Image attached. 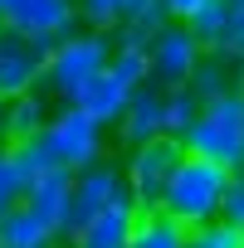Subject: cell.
<instances>
[{"mask_svg":"<svg viewBox=\"0 0 244 248\" xmlns=\"http://www.w3.org/2000/svg\"><path fill=\"white\" fill-rule=\"evenodd\" d=\"M181 146L191 156H205V161L234 170L244 161V88H229V93L200 102L191 127L181 132Z\"/></svg>","mask_w":244,"mask_h":248,"instance_id":"cell-1","label":"cell"},{"mask_svg":"<svg viewBox=\"0 0 244 248\" xmlns=\"http://www.w3.org/2000/svg\"><path fill=\"white\" fill-rule=\"evenodd\" d=\"M225 190H229V170L205 161V156H181V166L171 170L166 180V195H161V209L171 219H181L186 229H200L210 219H220L225 209Z\"/></svg>","mask_w":244,"mask_h":248,"instance_id":"cell-2","label":"cell"},{"mask_svg":"<svg viewBox=\"0 0 244 248\" xmlns=\"http://www.w3.org/2000/svg\"><path fill=\"white\" fill-rule=\"evenodd\" d=\"M107 54H112V34H103V30H69V34H59L54 44H49V63H44V78H39V88L49 93V97H59V102H69L98 68H107Z\"/></svg>","mask_w":244,"mask_h":248,"instance_id":"cell-3","label":"cell"},{"mask_svg":"<svg viewBox=\"0 0 244 248\" xmlns=\"http://www.w3.org/2000/svg\"><path fill=\"white\" fill-rule=\"evenodd\" d=\"M127 151H132V156H127V166H122L127 200H132L137 209H161L166 180H171V170H176L181 156H186L181 137L161 132V137H152V141H142V146H127Z\"/></svg>","mask_w":244,"mask_h":248,"instance_id":"cell-4","label":"cell"},{"mask_svg":"<svg viewBox=\"0 0 244 248\" xmlns=\"http://www.w3.org/2000/svg\"><path fill=\"white\" fill-rule=\"evenodd\" d=\"M44 137L54 146V161L69 166V170H83V166H93V161L107 156V127H98L93 117H83L73 102H64L59 112H49Z\"/></svg>","mask_w":244,"mask_h":248,"instance_id":"cell-5","label":"cell"},{"mask_svg":"<svg viewBox=\"0 0 244 248\" xmlns=\"http://www.w3.org/2000/svg\"><path fill=\"white\" fill-rule=\"evenodd\" d=\"M49 44L54 39H35V34L0 25V97H20V93L39 88L44 63H49Z\"/></svg>","mask_w":244,"mask_h":248,"instance_id":"cell-6","label":"cell"},{"mask_svg":"<svg viewBox=\"0 0 244 248\" xmlns=\"http://www.w3.org/2000/svg\"><path fill=\"white\" fill-rule=\"evenodd\" d=\"M117 200H127V180H122V166H112V161L103 156V161H93V166L73 170V195H69V224H64V238H69L78 224H88L98 209L117 204Z\"/></svg>","mask_w":244,"mask_h":248,"instance_id":"cell-7","label":"cell"},{"mask_svg":"<svg viewBox=\"0 0 244 248\" xmlns=\"http://www.w3.org/2000/svg\"><path fill=\"white\" fill-rule=\"evenodd\" d=\"M200 54H205V44L186 30V20H166V25L147 39V63H152V78H157L161 88L186 83L191 68L200 63Z\"/></svg>","mask_w":244,"mask_h":248,"instance_id":"cell-8","label":"cell"},{"mask_svg":"<svg viewBox=\"0 0 244 248\" xmlns=\"http://www.w3.org/2000/svg\"><path fill=\"white\" fill-rule=\"evenodd\" d=\"M0 25L35 39H59L78 25V5L73 0H0Z\"/></svg>","mask_w":244,"mask_h":248,"instance_id":"cell-9","label":"cell"},{"mask_svg":"<svg viewBox=\"0 0 244 248\" xmlns=\"http://www.w3.org/2000/svg\"><path fill=\"white\" fill-rule=\"evenodd\" d=\"M112 127H117V141H122V146H142V141L161 137V132H166V88H161L157 78L137 83L132 97H127V112H122Z\"/></svg>","mask_w":244,"mask_h":248,"instance_id":"cell-10","label":"cell"},{"mask_svg":"<svg viewBox=\"0 0 244 248\" xmlns=\"http://www.w3.org/2000/svg\"><path fill=\"white\" fill-rule=\"evenodd\" d=\"M69 195H73V170H69V166H49V170L30 175V185H25V209L39 214V219L64 238V224H69Z\"/></svg>","mask_w":244,"mask_h":248,"instance_id":"cell-11","label":"cell"},{"mask_svg":"<svg viewBox=\"0 0 244 248\" xmlns=\"http://www.w3.org/2000/svg\"><path fill=\"white\" fill-rule=\"evenodd\" d=\"M137 214H142V209H137L132 200H117V204L98 209L88 224H78V229L69 233V248H127Z\"/></svg>","mask_w":244,"mask_h":248,"instance_id":"cell-12","label":"cell"},{"mask_svg":"<svg viewBox=\"0 0 244 248\" xmlns=\"http://www.w3.org/2000/svg\"><path fill=\"white\" fill-rule=\"evenodd\" d=\"M127 97H132V88H127V83H122L112 68H98V73H93V78H88L69 102H73L83 117H93L98 127H112V122L127 112Z\"/></svg>","mask_w":244,"mask_h":248,"instance_id":"cell-13","label":"cell"},{"mask_svg":"<svg viewBox=\"0 0 244 248\" xmlns=\"http://www.w3.org/2000/svg\"><path fill=\"white\" fill-rule=\"evenodd\" d=\"M44 122H49V93L44 88H30L20 97H5V146L35 137Z\"/></svg>","mask_w":244,"mask_h":248,"instance_id":"cell-14","label":"cell"},{"mask_svg":"<svg viewBox=\"0 0 244 248\" xmlns=\"http://www.w3.org/2000/svg\"><path fill=\"white\" fill-rule=\"evenodd\" d=\"M54 243H59V233H54L39 214H30L25 200L0 219V248H54Z\"/></svg>","mask_w":244,"mask_h":248,"instance_id":"cell-15","label":"cell"},{"mask_svg":"<svg viewBox=\"0 0 244 248\" xmlns=\"http://www.w3.org/2000/svg\"><path fill=\"white\" fill-rule=\"evenodd\" d=\"M186 88L200 97V102H210V97H220V93H229V88H239V63H229L225 54H215V49H205L200 54V63L191 68V78H186Z\"/></svg>","mask_w":244,"mask_h":248,"instance_id":"cell-16","label":"cell"},{"mask_svg":"<svg viewBox=\"0 0 244 248\" xmlns=\"http://www.w3.org/2000/svg\"><path fill=\"white\" fill-rule=\"evenodd\" d=\"M181 243H186V224L171 219L166 209H142L127 238V248H181Z\"/></svg>","mask_w":244,"mask_h":248,"instance_id":"cell-17","label":"cell"},{"mask_svg":"<svg viewBox=\"0 0 244 248\" xmlns=\"http://www.w3.org/2000/svg\"><path fill=\"white\" fill-rule=\"evenodd\" d=\"M166 20H171V15H166V0H132L127 15H122V25L112 30V39H117V44H147Z\"/></svg>","mask_w":244,"mask_h":248,"instance_id":"cell-18","label":"cell"},{"mask_svg":"<svg viewBox=\"0 0 244 248\" xmlns=\"http://www.w3.org/2000/svg\"><path fill=\"white\" fill-rule=\"evenodd\" d=\"M210 49L244 68V0H225V20H220V34Z\"/></svg>","mask_w":244,"mask_h":248,"instance_id":"cell-19","label":"cell"},{"mask_svg":"<svg viewBox=\"0 0 244 248\" xmlns=\"http://www.w3.org/2000/svg\"><path fill=\"white\" fill-rule=\"evenodd\" d=\"M107 68L127 83V88H137V83H147L152 78V63H147V44H117L112 39V54H107Z\"/></svg>","mask_w":244,"mask_h":248,"instance_id":"cell-20","label":"cell"},{"mask_svg":"<svg viewBox=\"0 0 244 248\" xmlns=\"http://www.w3.org/2000/svg\"><path fill=\"white\" fill-rule=\"evenodd\" d=\"M25 185H30V170L15 161L10 146H0V219H5V214L25 200Z\"/></svg>","mask_w":244,"mask_h":248,"instance_id":"cell-21","label":"cell"},{"mask_svg":"<svg viewBox=\"0 0 244 248\" xmlns=\"http://www.w3.org/2000/svg\"><path fill=\"white\" fill-rule=\"evenodd\" d=\"M73 5H78V25L112 34V30L122 25V15H127V5H132V0H73Z\"/></svg>","mask_w":244,"mask_h":248,"instance_id":"cell-22","label":"cell"},{"mask_svg":"<svg viewBox=\"0 0 244 248\" xmlns=\"http://www.w3.org/2000/svg\"><path fill=\"white\" fill-rule=\"evenodd\" d=\"M200 112V97L186 88V83H176V88H166V132L171 137H181L186 127H191V117Z\"/></svg>","mask_w":244,"mask_h":248,"instance_id":"cell-23","label":"cell"},{"mask_svg":"<svg viewBox=\"0 0 244 248\" xmlns=\"http://www.w3.org/2000/svg\"><path fill=\"white\" fill-rule=\"evenodd\" d=\"M239 233H244V229H234V224H225V219H210V224H200V229H186V243H181V248H239Z\"/></svg>","mask_w":244,"mask_h":248,"instance_id":"cell-24","label":"cell"},{"mask_svg":"<svg viewBox=\"0 0 244 248\" xmlns=\"http://www.w3.org/2000/svg\"><path fill=\"white\" fill-rule=\"evenodd\" d=\"M10 151H15V161H20V166H25L30 175H39V170H49V166H59V161H54V146H49V137H44V127H39L35 137H25V141H15Z\"/></svg>","mask_w":244,"mask_h":248,"instance_id":"cell-25","label":"cell"},{"mask_svg":"<svg viewBox=\"0 0 244 248\" xmlns=\"http://www.w3.org/2000/svg\"><path fill=\"white\" fill-rule=\"evenodd\" d=\"M220 20H225V0H205V5L186 20V30H191V34L210 49V44H215V34H220Z\"/></svg>","mask_w":244,"mask_h":248,"instance_id":"cell-26","label":"cell"},{"mask_svg":"<svg viewBox=\"0 0 244 248\" xmlns=\"http://www.w3.org/2000/svg\"><path fill=\"white\" fill-rule=\"evenodd\" d=\"M220 219L234 224V229H244V161L229 170V190H225V209H220Z\"/></svg>","mask_w":244,"mask_h":248,"instance_id":"cell-27","label":"cell"},{"mask_svg":"<svg viewBox=\"0 0 244 248\" xmlns=\"http://www.w3.org/2000/svg\"><path fill=\"white\" fill-rule=\"evenodd\" d=\"M200 5H205V0H166V15H171V20H191Z\"/></svg>","mask_w":244,"mask_h":248,"instance_id":"cell-28","label":"cell"},{"mask_svg":"<svg viewBox=\"0 0 244 248\" xmlns=\"http://www.w3.org/2000/svg\"><path fill=\"white\" fill-rule=\"evenodd\" d=\"M0 146H5V97H0Z\"/></svg>","mask_w":244,"mask_h":248,"instance_id":"cell-29","label":"cell"},{"mask_svg":"<svg viewBox=\"0 0 244 248\" xmlns=\"http://www.w3.org/2000/svg\"><path fill=\"white\" fill-rule=\"evenodd\" d=\"M239 248H244V233H239Z\"/></svg>","mask_w":244,"mask_h":248,"instance_id":"cell-30","label":"cell"},{"mask_svg":"<svg viewBox=\"0 0 244 248\" xmlns=\"http://www.w3.org/2000/svg\"><path fill=\"white\" fill-rule=\"evenodd\" d=\"M54 248H59V243H54Z\"/></svg>","mask_w":244,"mask_h":248,"instance_id":"cell-31","label":"cell"}]
</instances>
